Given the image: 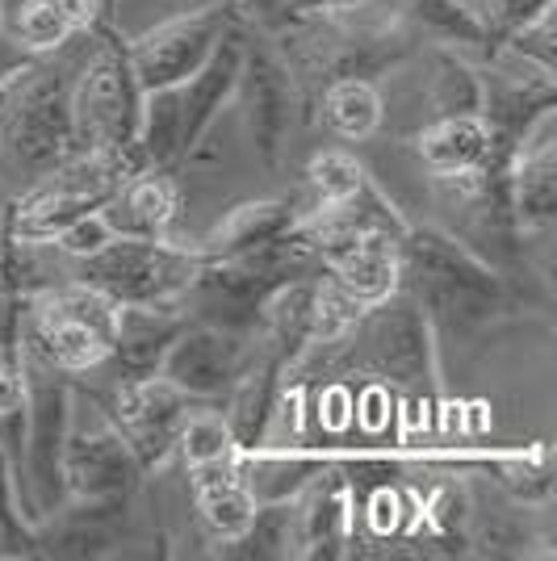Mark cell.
<instances>
[{
  "instance_id": "cell-1",
  "label": "cell",
  "mask_w": 557,
  "mask_h": 561,
  "mask_svg": "<svg viewBox=\"0 0 557 561\" xmlns=\"http://www.w3.org/2000/svg\"><path fill=\"white\" fill-rule=\"evenodd\" d=\"M398 289L423 310L436 340L469 344L508 310L503 273L448 227L407 222L398 234Z\"/></svg>"
},
{
  "instance_id": "cell-2",
  "label": "cell",
  "mask_w": 557,
  "mask_h": 561,
  "mask_svg": "<svg viewBox=\"0 0 557 561\" xmlns=\"http://www.w3.org/2000/svg\"><path fill=\"white\" fill-rule=\"evenodd\" d=\"M84 50L89 34H76L18 76V89L0 110V181L25 188L80 156L71 130V80Z\"/></svg>"
},
{
  "instance_id": "cell-3",
  "label": "cell",
  "mask_w": 557,
  "mask_h": 561,
  "mask_svg": "<svg viewBox=\"0 0 557 561\" xmlns=\"http://www.w3.org/2000/svg\"><path fill=\"white\" fill-rule=\"evenodd\" d=\"M298 360H319L331 377H370L411 402L436 407V335L407 289L365 306L344 340L303 352Z\"/></svg>"
},
{
  "instance_id": "cell-4",
  "label": "cell",
  "mask_w": 557,
  "mask_h": 561,
  "mask_svg": "<svg viewBox=\"0 0 557 561\" xmlns=\"http://www.w3.org/2000/svg\"><path fill=\"white\" fill-rule=\"evenodd\" d=\"M139 110L143 89L126 59V38L117 34L110 18L89 30V50L71 80V130L76 151L114 156L130 172H139Z\"/></svg>"
},
{
  "instance_id": "cell-5",
  "label": "cell",
  "mask_w": 557,
  "mask_h": 561,
  "mask_svg": "<svg viewBox=\"0 0 557 561\" xmlns=\"http://www.w3.org/2000/svg\"><path fill=\"white\" fill-rule=\"evenodd\" d=\"M25 381V461H22V515L38 528L47 515L68 503L64 491V440L71 420V386L76 377L59 374L34 352L13 344Z\"/></svg>"
},
{
  "instance_id": "cell-6",
  "label": "cell",
  "mask_w": 557,
  "mask_h": 561,
  "mask_svg": "<svg viewBox=\"0 0 557 561\" xmlns=\"http://www.w3.org/2000/svg\"><path fill=\"white\" fill-rule=\"evenodd\" d=\"M202 260L206 256H197L181 239L114 234L101 252L71 260L64 277L93 285L117 306H181V294Z\"/></svg>"
},
{
  "instance_id": "cell-7",
  "label": "cell",
  "mask_w": 557,
  "mask_h": 561,
  "mask_svg": "<svg viewBox=\"0 0 557 561\" xmlns=\"http://www.w3.org/2000/svg\"><path fill=\"white\" fill-rule=\"evenodd\" d=\"M147 469L135 448L105 415V407L84 386H71V420L64 440V491L71 503H110L135 499Z\"/></svg>"
},
{
  "instance_id": "cell-8",
  "label": "cell",
  "mask_w": 557,
  "mask_h": 561,
  "mask_svg": "<svg viewBox=\"0 0 557 561\" xmlns=\"http://www.w3.org/2000/svg\"><path fill=\"white\" fill-rule=\"evenodd\" d=\"M243 18H248V4H206V9L163 18L139 30L135 38H126V59H130L139 89L151 93V89L185 84L209 59V50L218 47V38Z\"/></svg>"
},
{
  "instance_id": "cell-9",
  "label": "cell",
  "mask_w": 557,
  "mask_h": 561,
  "mask_svg": "<svg viewBox=\"0 0 557 561\" xmlns=\"http://www.w3.org/2000/svg\"><path fill=\"white\" fill-rule=\"evenodd\" d=\"M231 101H239V126L248 135L255 164L269 176L281 172L303 101H298L294 71L285 68L277 47L252 43V38L243 43V68H239V84H235Z\"/></svg>"
},
{
  "instance_id": "cell-10",
  "label": "cell",
  "mask_w": 557,
  "mask_h": 561,
  "mask_svg": "<svg viewBox=\"0 0 557 561\" xmlns=\"http://www.w3.org/2000/svg\"><path fill=\"white\" fill-rule=\"evenodd\" d=\"M96 402L105 407V415L126 436V445L135 448V457H139V466L147 473L168 466V457L177 453V432H181L189 411L197 407V398L177 390L160 374H147V377L117 374L110 394H96Z\"/></svg>"
},
{
  "instance_id": "cell-11",
  "label": "cell",
  "mask_w": 557,
  "mask_h": 561,
  "mask_svg": "<svg viewBox=\"0 0 557 561\" xmlns=\"http://www.w3.org/2000/svg\"><path fill=\"white\" fill-rule=\"evenodd\" d=\"M260 356L252 331L214 328L202 319H189L172 348L163 352L160 377L197 402H223L239 377L248 374Z\"/></svg>"
},
{
  "instance_id": "cell-12",
  "label": "cell",
  "mask_w": 557,
  "mask_h": 561,
  "mask_svg": "<svg viewBox=\"0 0 557 561\" xmlns=\"http://www.w3.org/2000/svg\"><path fill=\"white\" fill-rule=\"evenodd\" d=\"M511 218L520 239L549 234L557 222V105L533 117V126L511 147L508 164Z\"/></svg>"
},
{
  "instance_id": "cell-13",
  "label": "cell",
  "mask_w": 557,
  "mask_h": 561,
  "mask_svg": "<svg viewBox=\"0 0 557 561\" xmlns=\"http://www.w3.org/2000/svg\"><path fill=\"white\" fill-rule=\"evenodd\" d=\"M294 507H298V558H349L356 507H352V486L336 453L294 494Z\"/></svg>"
},
{
  "instance_id": "cell-14",
  "label": "cell",
  "mask_w": 557,
  "mask_h": 561,
  "mask_svg": "<svg viewBox=\"0 0 557 561\" xmlns=\"http://www.w3.org/2000/svg\"><path fill=\"white\" fill-rule=\"evenodd\" d=\"M243 43H248V34H243V22H239L218 38V47L209 50L206 64L181 84L185 126H181V160H177V168L185 164L189 151L202 142V135L218 122V114L231 105L235 84H239V68H243Z\"/></svg>"
},
{
  "instance_id": "cell-15",
  "label": "cell",
  "mask_w": 557,
  "mask_h": 561,
  "mask_svg": "<svg viewBox=\"0 0 557 561\" xmlns=\"http://www.w3.org/2000/svg\"><path fill=\"white\" fill-rule=\"evenodd\" d=\"M101 214L114 234L172 239L168 231L181 214V181L168 168H139L114 188V197L101 206Z\"/></svg>"
},
{
  "instance_id": "cell-16",
  "label": "cell",
  "mask_w": 557,
  "mask_h": 561,
  "mask_svg": "<svg viewBox=\"0 0 557 561\" xmlns=\"http://www.w3.org/2000/svg\"><path fill=\"white\" fill-rule=\"evenodd\" d=\"M189 314L181 306H117V328L110 360L122 377L160 374L163 352L181 335Z\"/></svg>"
},
{
  "instance_id": "cell-17",
  "label": "cell",
  "mask_w": 557,
  "mask_h": 561,
  "mask_svg": "<svg viewBox=\"0 0 557 561\" xmlns=\"http://www.w3.org/2000/svg\"><path fill=\"white\" fill-rule=\"evenodd\" d=\"M416 160L423 164L428 176H441V172H465V168H482L511 142H499L495 130L487 126L482 114H457V117H432L416 130Z\"/></svg>"
},
{
  "instance_id": "cell-18",
  "label": "cell",
  "mask_w": 557,
  "mask_h": 561,
  "mask_svg": "<svg viewBox=\"0 0 557 561\" xmlns=\"http://www.w3.org/2000/svg\"><path fill=\"white\" fill-rule=\"evenodd\" d=\"M298 214H303V206H294L289 197H260V202H243V206H235V210L223 214L193 252H197V256H206V260L252 252V248H260V243H269V239H277V234L294 231Z\"/></svg>"
},
{
  "instance_id": "cell-19",
  "label": "cell",
  "mask_w": 557,
  "mask_h": 561,
  "mask_svg": "<svg viewBox=\"0 0 557 561\" xmlns=\"http://www.w3.org/2000/svg\"><path fill=\"white\" fill-rule=\"evenodd\" d=\"M281 374H285V365L273 360L269 352H260L252 369L239 377L231 390H227V398L218 402L223 420L231 427L235 445L243 448V453L260 445V436H264V427H269L273 398H277V390H281Z\"/></svg>"
},
{
  "instance_id": "cell-20",
  "label": "cell",
  "mask_w": 557,
  "mask_h": 561,
  "mask_svg": "<svg viewBox=\"0 0 557 561\" xmlns=\"http://www.w3.org/2000/svg\"><path fill=\"white\" fill-rule=\"evenodd\" d=\"M398 234L402 231H365L327 273L365 306L390 298L398 289Z\"/></svg>"
},
{
  "instance_id": "cell-21",
  "label": "cell",
  "mask_w": 557,
  "mask_h": 561,
  "mask_svg": "<svg viewBox=\"0 0 557 561\" xmlns=\"http://www.w3.org/2000/svg\"><path fill=\"white\" fill-rule=\"evenodd\" d=\"M423 101L432 117L482 114V71L457 47H436L423 55ZM428 117V122H432Z\"/></svg>"
},
{
  "instance_id": "cell-22",
  "label": "cell",
  "mask_w": 557,
  "mask_h": 561,
  "mask_svg": "<svg viewBox=\"0 0 557 561\" xmlns=\"http://www.w3.org/2000/svg\"><path fill=\"white\" fill-rule=\"evenodd\" d=\"M218 558H298V507L294 499L255 503V515L239 537L218 545Z\"/></svg>"
},
{
  "instance_id": "cell-23",
  "label": "cell",
  "mask_w": 557,
  "mask_h": 561,
  "mask_svg": "<svg viewBox=\"0 0 557 561\" xmlns=\"http://www.w3.org/2000/svg\"><path fill=\"white\" fill-rule=\"evenodd\" d=\"M319 110H323L327 130H331L336 139L365 142L382 130L386 101H382L373 80H331V84H323Z\"/></svg>"
},
{
  "instance_id": "cell-24",
  "label": "cell",
  "mask_w": 557,
  "mask_h": 561,
  "mask_svg": "<svg viewBox=\"0 0 557 561\" xmlns=\"http://www.w3.org/2000/svg\"><path fill=\"white\" fill-rule=\"evenodd\" d=\"M181 126H185L181 84L143 93V110H139V156H143V164L177 172V160H181Z\"/></svg>"
},
{
  "instance_id": "cell-25",
  "label": "cell",
  "mask_w": 557,
  "mask_h": 561,
  "mask_svg": "<svg viewBox=\"0 0 557 561\" xmlns=\"http://www.w3.org/2000/svg\"><path fill=\"white\" fill-rule=\"evenodd\" d=\"M402 4V18L416 25L419 38L428 43H441V47H487L490 50V34L482 18L462 4V0H398Z\"/></svg>"
},
{
  "instance_id": "cell-26",
  "label": "cell",
  "mask_w": 557,
  "mask_h": 561,
  "mask_svg": "<svg viewBox=\"0 0 557 561\" xmlns=\"http://www.w3.org/2000/svg\"><path fill=\"white\" fill-rule=\"evenodd\" d=\"M4 34L18 47L30 50V55H50V50H59L64 43H71L80 30H76V22H71L55 0H22L13 9V18L4 13Z\"/></svg>"
},
{
  "instance_id": "cell-27",
  "label": "cell",
  "mask_w": 557,
  "mask_h": 561,
  "mask_svg": "<svg viewBox=\"0 0 557 561\" xmlns=\"http://www.w3.org/2000/svg\"><path fill=\"white\" fill-rule=\"evenodd\" d=\"M365 314V302L349 294L340 280L331 277V273H319L315 277V306H310V348H327V344H336V340H344L352 328H356V319ZM306 348V352H310Z\"/></svg>"
},
{
  "instance_id": "cell-28",
  "label": "cell",
  "mask_w": 557,
  "mask_h": 561,
  "mask_svg": "<svg viewBox=\"0 0 557 561\" xmlns=\"http://www.w3.org/2000/svg\"><path fill=\"white\" fill-rule=\"evenodd\" d=\"M177 453H181L185 466H206V461H227L243 448L235 445L223 411L214 402H197L181 423V432H177Z\"/></svg>"
},
{
  "instance_id": "cell-29",
  "label": "cell",
  "mask_w": 557,
  "mask_h": 561,
  "mask_svg": "<svg viewBox=\"0 0 557 561\" xmlns=\"http://www.w3.org/2000/svg\"><path fill=\"white\" fill-rule=\"evenodd\" d=\"M365 185H370V172L349 147H323L306 164V188L315 193L319 206H340V202L356 197Z\"/></svg>"
},
{
  "instance_id": "cell-30",
  "label": "cell",
  "mask_w": 557,
  "mask_h": 561,
  "mask_svg": "<svg viewBox=\"0 0 557 561\" xmlns=\"http://www.w3.org/2000/svg\"><path fill=\"white\" fill-rule=\"evenodd\" d=\"M557 0H469V9L482 18L490 34V50L499 47L508 34L524 30L528 22H536L541 13H549Z\"/></svg>"
},
{
  "instance_id": "cell-31",
  "label": "cell",
  "mask_w": 557,
  "mask_h": 561,
  "mask_svg": "<svg viewBox=\"0 0 557 561\" xmlns=\"http://www.w3.org/2000/svg\"><path fill=\"white\" fill-rule=\"evenodd\" d=\"M0 533L9 540V558H34V528L25 524L22 503H18V478H13V466L0 448Z\"/></svg>"
},
{
  "instance_id": "cell-32",
  "label": "cell",
  "mask_w": 557,
  "mask_h": 561,
  "mask_svg": "<svg viewBox=\"0 0 557 561\" xmlns=\"http://www.w3.org/2000/svg\"><path fill=\"white\" fill-rule=\"evenodd\" d=\"M110 239H114V231H110L105 214L93 210V214H84V218H76L71 227H64V231L50 239V248L71 264V260H84V256H93V252H101Z\"/></svg>"
},
{
  "instance_id": "cell-33",
  "label": "cell",
  "mask_w": 557,
  "mask_h": 561,
  "mask_svg": "<svg viewBox=\"0 0 557 561\" xmlns=\"http://www.w3.org/2000/svg\"><path fill=\"white\" fill-rule=\"evenodd\" d=\"M38 55H30L25 47H18L9 34H0V80L4 76H13V71H22V68H30Z\"/></svg>"
},
{
  "instance_id": "cell-34",
  "label": "cell",
  "mask_w": 557,
  "mask_h": 561,
  "mask_svg": "<svg viewBox=\"0 0 557 561\" xmlns=\"http://www.w3.org/2000/svg\"><path fill=\"white\" fill-rule=\"evenodd\" d=\"M377 0H294L298 13H356V9H370Z\"/></svg>"
},
{
  "instance_id": "cell-35",
  "label": "cell",
  "mask_w": 557,
  "mask_h": 561,
  "mask_svg": "<svg viewBox=\"0 0 557 561\" xmlns=\"http://www.w3.org/2000/svg\"><path fill=\"white\" fill-rule=\"evenodd\" d=\"M4 202H9V188H4V181H0V218H4Z\"/></svg>"
},
{
  "instance_id": "cell-36",
  "label": "cell",
  "mask_w": 557,
  "mask_h": 561,
  "mask_svg": "<svg viewBox=\"0 0 557 561\" xmlns=\"http://www.w3.org/2000/svg\"><path fill=\"white\" fill-rule=\"evenodd\" d=\"M0 558H9V540H4V533H0Z\"/></svg>"
},
{
  "instance_id": "cell-37",
  "label": "cell",
  "mask_w": 557,
  "mask_h": 561,
  "mask_svg": "<svg viewBox=\"0 0 557 561\" xmlns=\"http://www.w3.org/2000/svg\"><path fill=\"white\" fill-rule=\"evenodd\" d=\"M0 34H4V0H0Z\"/></svg>"
}]
</instances>
